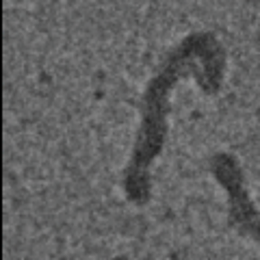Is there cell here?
Instances as JSON below:
<instances>
[{
  "instance_id": "6da1fadb",
  "label": "cell",
  "mask_w": 260,
  "mask_h": 260,
  "mask_svg": "<svg viewBox=\"0 0 260 260\" xmlns=\"http://www.w3.org/2000/svg\"><path fill=\"white\" fill-rule=\"evenodd\" d=\"M217 176L223 180V186L230 193V204H232V217L243 230H247L249 234L260 241V217L254 210V206L249 204L245 191H243V184H241V178L237 167L232 165L230 160H221V165L215 167Z\"/></svg>"
}]
</instances>
